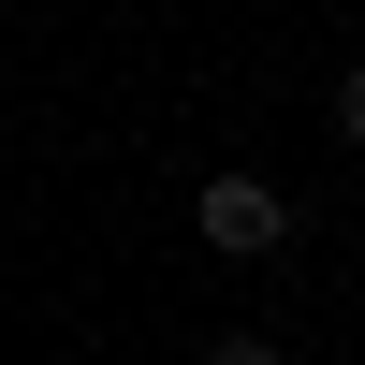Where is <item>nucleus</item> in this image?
<instances>
[{
    "label": "nucleus",
    "mask_w": 365,
    "mask_h": 365,
    "mask_svg": "<svg viewBox=\"0 0 365 365\" xmlns=\"http://www.w3.org/2000/svg\"><path fill=\"white\" fill-rule=\"evenodd\" d=\"M278 190H263V175H220V190H205V249H220V263H263V249H278Z\"/></svg>",
    "instance_id": "1"
},
{
    "label": "nucleus",
    "mask_w": 365,
    "mask_h": 365,
    "mask_svg": "<svg viewBox=\"0 0 365 365\" xmlns=\"http://www.w3.org/2000/svg\"><path fill=\"white\" fill-rule=\"evenodd\" d=\"M205 365H278V336H220V351H205Z\"/></svg>",
    "instance_id": "2"
},
{
    "label": "nucleus",
    "mask_w": 365,
    "mask_h": 365,
    "mask_svg": "<svg viewBox=\"0 0 365 365\" xmlns=\"http://www.w3.org/2000/svg\"><path fill=\"white\" fill-rule=\"evenodd\" d=\"M336 132H351V146H365V58H351V88H336Z\"/></svg>",
    "instance_id": "3"
}]
</instances>
